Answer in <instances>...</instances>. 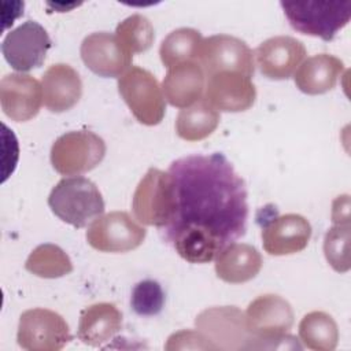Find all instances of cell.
<instances>
[{
    "label": "cell",
    "mask_w": 351,
    "mask_h": 351,
    "mask_svg": "<svg viewBox=\"0 0 351 351\" xmlns=\"http://www.w3.org/2000/svg\"><path fill=\"white\" fill-rule=\"evenodd\" d=\"M167 171L174 180L177 206L162 236L186 262L208 263L245 234V184L218 152L180 158Z\"/></svg>",
    "instance_id": "1"
},
{
    "label": "cell",
    "mask_w": 351,
    "mask_h": 351,
    "mask_svg": "<svg viewBox=\"0 0 351 351\" xmlns=\"http://www.w3.org/2000/svg\"><path fill=\"white\" fill-rule=\"evenodd\" d=\"M244 315L254 339L251 350L291 348L285 341L293 337L288 335L293 325V310L284 298L274 293L261 295L248 304Z\"/></svg>",
    "instance_id": "2"
},
{
    "label": "cell",
    "mask_w": 351,
    "mask_h": 351,
    "mask_svg": "<svg viewBox=\"0 0 351 351\" xmlns=\"http://www.w3.org/2000/svg\"><path fill=\"white\" fill-rule=\"evenodd\" d=\"M292 29L330 41L351 19L350 0H306L280 3Z\"/></svg>",
    "instance_id": "3"
},
{
    "label": "cell",
    "mask_w": 351,
    "mask_h": 351,
    "mask_svg": "<svg viewBox=\"0 0 351 351\" xmlns=\"http://www.w3.org/2000/svg\"><path fill=\"white\" fill-rule=\"evenodd\" d=\"M52 213L74 228H84L104 211L99 188L85 177L62 178L48 196Z\"/></svg>",
    "instance_id": "4"
},
{
    "label": "cell",
    "mask_w": 351,
    "mask_h": 351,
    "mask_svg": "<svg viewBox=\"0 0 351 351\" xmlns=\"http://www.w3.org/2000/svg\"><path fill=\"white\" fill-rule=\"evenodd\" d=\"M176 185L169 171L151 167L138 182L132 200L134 218L159 229L167 226L176 213Z\"/></svg>",
    "instance_id": "5"
},
{
    "label": "cell",
    "mask_w": 351,
    "mask_h": 351,
    "mask_svg": "<svg viewBox=\"0 0 351 351\" xmlns=\"http://www.w3.org/2000/svg\"><path fill=\"white\" fill-rule=\"evenodd\" d=\"M118 92L140 123L155 126L162 122L166 112V100L162 86L152 73L132 66L118 78Z\"/></svg>",
    "instance_id": "6"
},
{
    "label": "cell",
    "mask_w": 351,
    "mask_h": 351,
    "mask_svg": "<svg viewBox=\"0 0 351 351\" xmlns=\"http://www.w3.org/2000/svg\"><path fill=\"white\" fill-rule=\"evenodd\" d=\"M104 155V140L90 130L67 132L51 147V163L62 176L88 173L101 163Z\"/></svg>",
    "instance_id": "7"
},
{
    "label": "cell",
    "mask_w": 351,
    "mask_h": 351,
    "mask_svg": "<svg viewBox=\"0 0 351 351\" xmlns=\"http://www.w3.org/2000/svg\"><path fill=\"white\" fill-rule=\"evenodd\" d=\"M73 336L66 319L48 308H30L21 314L16 341L27 351L62 350Z\"/></svg>",
    "instance_id": "8"
},
{
    "label": "cell",
    "mask_w": 351,
    "mask_h": 351,
    "mask_svg": "<svg viewBox=\"0 0 351 351\" xmlns=\"http://www.w3.org/2000/svg\"><path fill=\"white\" fill-rule=\"evenodd\" d=\"M195 325L214 350H251L254 339L245 315L234 306L206 308L196 317Z\"/></svg>",
    "instance_id": "9"
},
{
    "label": "cell",
    "mask_w": 351,
    "mask_h": 351,
    "mask_svg": "<svg viewBox=\"0 0 351 351\" xmlns=\"http://www.w3.org/2000/svg\"><path fill=\"white\" fill-rule=\"evenodd\" d=\"M147 230L125 211L97 217L86 230L88 244L100 252H128L140 247Z\"/></svg>",
    "instance_id": "10"
},
{
    "label": "cell",
    "mask_w": 351,
    "mask_h": 351,
    "mask_svg": "<svg viewBox=\"0 0 351 351\" xmlns=\"http://www.w3.org/2000/svg\"><path fill=\"white\" fill-rule=\"evenodd\" d=\"M197 63L206 77L219 71H237L252 77L255 71L251 48L245 41L229 34H215L204 38Z\"/></svg>",
    "instance_id": "11"
},
{
    "label": "cell",
    "mask_w": 351,
    "mask_h": 351,
    "mask_svg": "<svg viewBox=\"0 0 351 351\" xmlns=\"http://www.w3.org/2000/svg\"><path fill=\"white\" fill-rule=\"evenodd\" d=\"M49 48L51 38L36 21H26L11 30L1 44V52L7 63L21 73L40 67Z\"/></svg>",
    "instance_id": "12"
},
{
    "label": "cell",
    "mask_w": 351,
    "mask_h": 351,
    "mask_svg": "<svg viewBox=\"0 0 351 351\" xmlns=\"http://www.w3.org/2000/svg\"><path fill=\"white\" fill-rule=\"evenodd\" d=\"M202 99L218 112H240L254 106L256 88L248 75L237 71H219L207 75Z\"/></svg>",
    "instance_id": "13"
},
{
    "label": "cell",
    "mask_w": 351,
    "mask_h": 351,
    "mask_svg": "<svg viewBox=\"0 0 351 351\" xmlns=\"http://www.w3.org/2000/svg\"><path fill=\"white\" fill-rule=\"evenodd\" d=\"M80 53L85 66L99 77L119 78L132 67L133 55L121 45L115 34L107 32L86 36Z\"/></svg>",
    "instance_id": "14"
},
{
    "label": "cell",
    "mask_w": 351,
    "mask_h": 351,
    "mask_svg": "<svg viewBox=\"0 0 351 351\" xmlns=\"http://www.w3.org/2000/svg\"><path fill=\"white\" fill-rule=\"evenodd\" d=\"M43 101V86L32 75L11 73L1 78L0 104L11 121H30L38 114Z\"/></svg>",
    "instance_id": "15"
},
{
    "label": "cell",
    "mask_w": 351,
    "mask_h": 351,
    "mask_svg": "<svg viewBox=\"0 0 351 351\" xmlns=\"http://www.w3.org/2000/svg\"><path fill=\"white\" fill-rule=\"evenodd\" d=\"M306 58L302 41L291 36H276L265 40L255 49L259 71L269 80H288Z\"/></svg>",
    "instance_id": "16"
},
{
    "label": "cell",
    "mask_w": 351,
    "mask_h": 351,
    "mask_svg": "<svg viewBox=\"0 0 351 351\" xmlns=\"http://www.w3.org/2000/svg\"><path fill=\"white\" fill-rule=\"evenodd\" d=\"M311 239L310 222L299 214L270 218L262 228L263 250L269 255L282 256L303 251Z\"/></svg>",
    "instance_id": "17"
},
{
    "label": "cell",
    "mask_w": 351,
    "mask_h": 351,
    "mask_svg": "<svg viewBox=\"0 0 351 351\" xmlns=\"http://www.w3.org/2000/svg\"><path fill=\"white\" fill-rule=\"evenodd\" d=\"M206 74L197 62H184L167 69L162 82L165 100L177 108H186L202 100Z\"/></svg>",
    "instance_id": "18"
},
{
    "label": "cell",
    "mask_w": 351,
    "mask_h": 351,
    "mask_svg": "<svg viewBox=\"0 0 351 351\" xmlns=\"http://www.w3.org/2000/svg\"><path fill=\"white\" fill-rule=\"evenodd\" d=\"M44 106L52 112L73 108L82 96L80 74L66 63H56L47 69L41 78Z\"/></svg>",
    "instance_id": "19"
},
{
    "label": "cell",
    "mask_w": 351,
    "mask_h": 351,
    "mask_svg": "<svg viewBox=\"0 0 351 351\" xmlns=\"http://www.w3.org/2000/svg\"><path fill=\"white\" fill-rule=\"evenodd\" d=\"M262 265L261 252L245 243H230L215 256L217 277L229 284H243L255 278Z\"/></svg>",
    "instance_id": "20"
},
{
    "label": "cell",
    "mask_w": 351,
    "mask_h": 351,
    "mask_svg": "<svg viewBox=\"0 0 351 351\" xmlns=\"http://www.w3.org/2000/svg\"><path fill=\"white\" fill-rule=\"evenodd\" d=\"M122 329V313L112 303L101 302L81 311L77 336L92 347L110 341Z\"/></svg>",
    "instance_id": "21"
},
{
    "label": "cell",
    "mask_w": 351,
    "mask_h": 351,
    "mask_svg": "<svg viewBox=\"0 0 351 351\" xmlns=\"http://www.w3.org/2000/svg\"><path fill=\"white\" fill-rule=\"evenodd\" d=\"M344 70V63L329 53L307 58L298 67L293 81L296 88L306 95H322L332 90Z\"/></svg>",
    "instance_id": "22"
},
{
    "label": "cell",
    "mask_w": 351,
    "mask_h": 351,
    "mask_svg": "<svg viewBox=\"0 0 351 351\" xmlns=\"http://www.w3.org/2000/svg\"><path fill=\"white\" fill-rule=\"evenodd\" d=\"M221 115L203 99L191 107L182 108L176 119L177 136L186 141H200L208 137L218 126Z\"/></svg>",
    "instance_id": "23"
},
{
    "label": "cell",
    "mask_w": 351,
    "mask_h": 351,
    "mask_svg": "<svg viewBox=\"0 0 351 351\" xmlns=\"http://www.w3.org/2000/svg\"><path fill=\"white\" fill-rule=\"evenodd\" d=\"M299 339L314 351H332L339 341L336 321L325 311H311L299 324Z\"/></svg>",
    "instance_id": "24"
},
{
    "label": "cell",
    "mask_w": 351,
    "mask_h": 351,
    "mask_svg": "<svg viewBox=\"0 0 351 351\" xmlns=\"http://www.w3.org/2000/svg\"><path fill=\"white\" fill-rule=\"evenodd\" d=\"M203 40L200 32L192 27L173 30L165 37L159 48V56L163 66L170 69L184 62H197Z\"/></svg>",
    "instance_id": "25"
},
{
    "label": "cell",
    "mask_w": 351,
    "mask_h": 351,
    "mask_svg": "<svg viewBox=\"0 0 351 351\" xmlns=\"http://www.w3.org/2000/svg\"><path fill=\"white\" fill-rule=\"evenodd\" d=\"M25 269L41 278H59L73 271L69 255L56 244L37 245L25 262Z\"/></svg>",
    "instance_id": "26"
},
{
    "label": "cell",
    "mask_w": 351,
    "mask_h": 351,
    "mask_svg": "<svg viewBox=\"0 0 351 351\" xmlns=\"http://www.w3.org/2000/svg\"><path fill=\"white\" fill-rule=\"evenodd\" d=\"M115 36L121 45L132 55L148 51L155 40L152 23L140 14L130 15L119 22Z\"/></svg>",
    "instance_id": "27"
},
{
    "label": "cell",
    "mask_w": 351,
    "mask_h": 351,
    "mask_svg": "<svg viewBox=\"0 0 351 351\" xmlns=\"http://www.w3.org/2000/svg\"><path fill=\"white\" fill-rule=\"evenodd\" d=\"M324 254L328 263L339 273L350 269V225L332 226L324 239Z\"/></svg>",
    "instance_id": "28"
},
{
    "label": "cell",
    "mask_w": 351,
    "mask_h": 351,
    "mask_svg": "<svg viewBox=\"0 0 351 351\" xmlns=\"http://www.w3.org/2000/svg\"><path fill=\"white\" fill-rule=\"evenodd\" d=\"M130 304L133 311L141 317H152L165 306V292L158 281L143 280L132 291Z\"/></svg>",
    "instance_id": "29"
},
{
    "label": "cell",
    "mask_w": 351,
    "mask_h": 351,
    "mask_svg": "<svg viewBox=\"0 0 351 351\" xmlns=\"http://www.w3.org/2000/svg\"><path fill=\"white\" fill-rule=\"evenodd\" d=\"M166 350H214L208 340L199 330H180L173 333L165 346Z\"/></svg>",
    "instance_id": "30"
},
{
    "label": "cell",
    "mask_w": 351,
    "mask_h": 351,
    "mask_svg": "<svg viewBox=\"0 0 351 351\" xmlns=\"http://www.w3.org/2000/svg\"><path fill=\"white\" fill-rule=\"evenodd\" d=\"M332 221L335 225L350 222V199L348 195L337 196L332 204Z\"/></svg>",
    "instance_id": "31"
}]
</instances>
